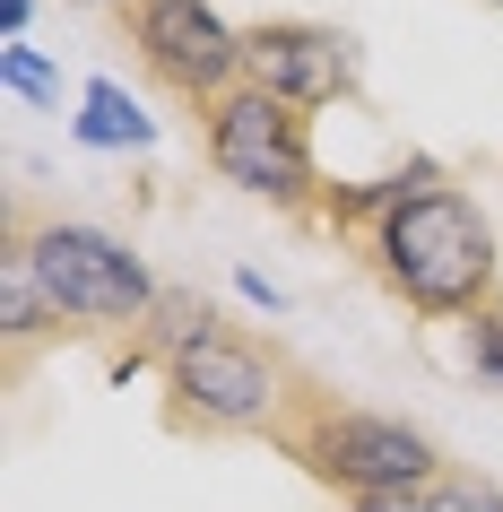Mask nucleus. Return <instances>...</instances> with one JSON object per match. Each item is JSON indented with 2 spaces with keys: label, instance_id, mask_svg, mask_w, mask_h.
Segmentation results:
<instances>
[{
  "label": "nucleus",
  "instance_id": "nucleus-1",
  "mask_svg": "<svg viewBox=\"0 0 503 512\" xmlns=\"http://www.w3.org/2000/svg\"><path fill=\"white\" fill-rule=\"evenodd\" d=\"M356 252H365V270L391 287L417 322H477L503 278V252H495V226H486V209H477L460 183H434L408 191L391 217H373L365 235H356Z\"/></svg>",
  "mask_w": 503,
  "mask_h": 512
},
{
  "label": "nucleus",
  "instance_id": "nucleus-2",
  "mask_svg": "<svg viewBox=\"0 0 503 512\" xmlns=\"http://www.w3.org/2000/svg\"><path fill=\"white\" fill-rule=\"evenodd\" d=\"M0 252H27L35 287L53 304L70 330H139L148 322V304L165 296L148 261H139L122 235L105 226H79V217H35L27 200H9V235Z\"/></svg>",
  "mask_w": 503,
  "mask_h": 512
},
{
  "label": "nucleus",
  "instance_id": "nucleus-3",
  "mask_svg": "<svg viewBox=\"0 0 503 512\" xmlns=\"http://www.w3.org/2000/svg\"><path fill=\"white\" fill-rule=\"evenodd\" d=\"M269 443H278L304 478L339 486L347 504H356V495H408V486H434L451 469L417 426L373 417V408H347L330 382H304L295 408H287V426L269 434Z\"/></svg>",
  "mask_w": 503,
  "mask_h": 512
},
{
  "label": "nucleus",
  "instance_id": "nucleus-4",
  "mask_svg": "<svg viewBox=\"0 0 503 512\" xmlns=\"http://www.w3.org/2000/svg\"><path fill=\"white\" fill-rule=\"evenodd\" d=\"M304 382L313 374L287 348L217 322L165 365V426L174 434H278Z\"/></svg>",
  "mask_w": 503,
  "mask_h": 512
},
{
  "label": "nucleus",
  "instance_id": "nucleus-5",
  "mask_svg": "<svg viewBox=\"0 0 503 512\" xmlns=\"http://www.w3.org/2000/svg\"><path fill=\"white\" fill-rule=\"evenodd\" d=\"M200 148H209L217 183L252 191L269 209H287L295 226H313L321 217V165H313V113L287 105V96H269V87L243 79L235 96H217L200 113Z\"/></svg>",
  "mask_w": 503,
  "mask_h": 512
},
{
  "label": "nucleus",
  "instance_id": "nucleus-6",
  "mask_svg": "<svg viewBox=\"0 0 503 512\" xmlns=\"http://www.w3.org/2000/svg\"><path fill=\"white\" fill-rule=\"evenodd\" d=\"M122 44L148 70V87H165L191 113H209L217 96L243 87V27H226L209 0H131L122 9Z\"/></svg>",
  "mask_w": 503,
  "mask_h": 512
},
{
  "label": "nucleus",
  "instance_id": "nucleus-7",
  "mask_svg": "<svg viewBox=\"0 0 503 512\" xmlns=\"http://www.w3.org/2000/svg\"><path fill=\"white\" fill-rule=\"evenodd\" d=\"M243 79L321 113L356 87V35L321 27V18H261V27H243Z\"/></svg>",
  "mask_w": 503,
  "mask_h": 512
},
{
  "label": "nucleus",
  "instance_id": "nucleus-8",
  "mask_svg": "<svg viewBox=\"0 0 503 512\" xmlns=\"http://www.w3.org/2000/svg\"><path fill=\"white\" fill-rule=\"evenodd\" d=\"M0 339H9V382L35 365V348H44V339H79V330L44 304V287H35V270H27V252H0Z\"/></svg>",
  "mask_w": 503,
  "mask_h": 512
},
{
  "label": "nucleus",
  "instance_id": "nucleus-9",
  "mask_svg": "<svg viewBox=\"0 0 503 512\" xmlns=\"http://www.w3.org/2000/svg\"><path fill=\"white\" fill-rule=\"evenodd\" d=\"M79 139L87 148H139L148 139V113L122 96L113 79H87V113H79Z\"/></svg>",
  "mask_w": 503,
  "mask_h": 512
},
{
  "label": "nucleus",
  "instance_id": "nucleus-10",
  "mask_svg": "<svg viewBox=\"0 0 503 512\" xmlns=\"http://www.w3.org/2000/svg\"><path fill=\"white\" fill-rule=\"evenodd\" d=\"M425 512H503V486L477 478V469H443L425 486Z\"/></svg>",
  "mask_w": 503,
  "mask_h": 512
},
{
  "label": "nucleus",
  "instance_id": "nucleus-11",
  "mask_svg": "<svg viewBox=\"0 0 503 512\" xmlns=\"http://www.w3.org/2000/svg\"><path fill=\"white\" fill-rule=\"evenodd\" d=\"M469 374L486 382V391H503V304H486L469 322Z\"/></svg>",
  "mask_w": 503,
  "mask_h": 512
},
{
  "label": "nucleus",
  "instance_id": "nucleus-12",
  "mask_svg": "<svg viewBox=\"0 0 503 512\" xmlns=\"http://www.w3.org/2000/svg\"><path fill=\"white\" fill-rule=\"evenodd\" d=\"M0 79L18 87V96H35V105H53V96H61V79L27 53V44H0Z\"/></svg>",
  "mask_w": 503,
  "mask_h": 512
},
{
  "label": "nucleus",
  "instance_id": "nucleus-13",
  "mask_svg": "<svg viewBox=\"0 0 503 512\" xmlns=\"http://www.w3.org/2000/svg\"><path fill=\"white\" fill-rule=\"evenodd\" d=\"M347 512H425V486H408V495H356Z\"/></svg>",
  "mask_w": 503,
  "mask_h": 512
},
{
  "label": "nucleus",
  "instance_id": "nucleus-14",
  "mask_svg": "<svg viewBox=\"0 0 503 512\" xmlns=\"http://www.w3.org/2000/svg\"><path fill=\"white\" fill-rule=\"evenodd\" d=\"M27 18H35V0H0V35H9V44L27 35Z\"/></svg>",
  "mask_w": 503,
  "mask_h": 512
},
{
  "label": "nucleus",
  "instance_id": "nucleus-15",
  "mask_svg": "<svg viewBox=\"0 0 503 512\" xmlns=\"http://www.w3.org/2000/svg\"><path fill=\"white\" fill-rule=\"evenodd\" d=\"M79 9H131V0H79Z\"/></svg>",
  "mask_w": 503,
  "mask_h": 512
},
{
  "label": "nucleus",
  "instance_id": "nucleus-16",
  "mask_svg": "<svg viewBox=\"0 0 503 512\" xmlns=\"http://www.w3.org/2000/svg\"><path fill=\"white\" fill-rule=\"evenodd\" d=\"M495 9H503V0H495Z\"/></svg>",
  "mask_w": 503,
  "mask_h": 512
}]
</instances>
